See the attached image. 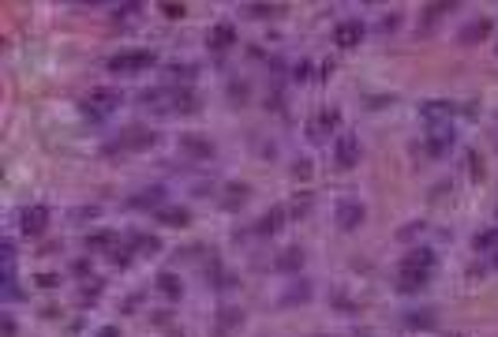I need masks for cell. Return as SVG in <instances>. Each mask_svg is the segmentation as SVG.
<instances>
[{"instance_id": "1", "label": "cell", "mask_w": 498, "mask_h": 337, "mask_svg": "<svg viewBox=\"0 0 498 337\" xmlns=\"http://www.w3.org/2000/svg\"><path fill=\"white\" fill-rule=\"evenodd\" d=\"M431 274H435V251H431V247H416V251H408L405 259H401V266H397V292L416 296L420 288H427Z\"/></svg>"}, {"instance_id": "2", "label": "cell", "mask_w": 498, "mask_h": 337, "mask_svg": "<svg viewBox=\"0 0 498 337\" xmlns=\"http://www.w3.org/2000/svg\"><path fill=\"white\" fill-rule=\"evenodd\" d=\"M120 105H124V94H120L116 86H98V90H90L83 101H79V109H83L86 120H109Z\"/></svg>"}, {"instance_id": "3", "label": "cell", "mask_w": 498, "mask_h": 337, "mask_svg": "<svg viewBox=\"0 0 498 337\" xmlns=\"http://www.w3.org/2000/svg\"><path fill=\"white\" fill-rule=\"evenodd\" d=\"M154 64H158L154 49H120L105 60V68L112 75H139V71H150Z\"/></svg>"}, {"instance_id": "4", "label": "cell", "mask_w": 498, "mask_h": 337, "mask_svg": "<svg viewBox=\"0 0 498 337\" xmlns=\"http://www.w3.org/2000/svg\"><path fill=\"white\" fill-rule=\"evenodd\" d=\"M162 142V135L154 132L150 124H127L116 139L109 142L112 150H132V154H142V150H154Z\"/></svg>"}, {"instance_id": "5", "label": "cell", "mask_w": 498, "mask_h": 337, "mask_svg": "<svg viewBox=\"0 0 498 337\" xmlns=\"http://www.w3.org/2000/svg\"><path fill=\"white\" fill-rule=\"evenodd\" d=\"M49 221H53L49 206H45V203H30V206H23V214H19V232H23V236H30V240H38V236L49 232Z\"/></svg>"}, {"instance_id": "6", "label": "cell", "mask_w": 498, "mask_h": 337, "mask_svg": "<svg viewBox=\"0 0 498 337\" xmlns=\"http://www.w3.org/2000/svg\"><path fill=\"white\" fill-rule=\"evenodd\" d=\"M176 147H180V154L191 158V162H210V158L218 154L210 135H199V132H184L180 139H176Z\"/></svg>"}, {"instance_id": "7", "label": "cell", "mask_w": 498, "mask_h": 337, "mask_svg": "<svg viewBox=\"0 0 498 337\" xmlns=\"http://www.w3.org/2000/svg\"><path fill=\"white\" fill-rule=\"evenodd\" d=\"M337 124H341V112L337 109H319V112L308 116V127H303V132H308L311 142H326L337 132Z\"/></svg>"}, {"instance_id": "8", "label": "cell", "mask_w": 498, "mask_h": 337, "mask_svg": "<svg viewBox=\"0 0 498 337\" xmlns=\"http://www.w3.org/2000/svg\"><path fill=\"white\" fill-rule=\"evenodd\" d=\"M334 221H337V229H341V232H356L360 225L367 221V210H364V203H356V199H345V203H337V210H334Z\"/></svg>"}, {"instance_id": "9", "label": "cell", "mask_w": 498, "mask_h": 337, "mask_svg": "<svg viewBox=\"0 0 498 337\" xmlns=\"http://www.w3.org/2000/svg\"><path fill=\"white\" fill-rule=\"evenodd\" d=\"M236 38H240L236 23L221 19V23H214L210 34H206V49H210V53H229L232 45H236Z\"/></svg>"}, {"instance_id": "10", "label": "cell", "mask_w": 498, "mask_h": 337, "mask_svg": "<svg viewBox=\"0 0 498 337\" xmlns=\"http://www.w3.org/2000/svg\"><path fill=\"white\" fill-rule=\"evenodd\" d=\"M360 154H364V147H360L356 135H337V142H334V165L337 168H356Z\"/></svg>"}, {"instance_id": "11", "label": "cell", "mask_w": 498, "mask_h": 337, "mask_svg": "<svg viewBox=\"0 0 498 337\" xmlns=\"http://www.w3.org/2000/svg\"><path fill=\"white\" fill-rule=\"evenodd\" d=\"M244 308H240V303H225V308H218V315H214V334L218 337H232L240 330V326H244Z\"/></svg>"}, {"instance_id": "12", "label": "cell", "mask_w": 498, "mask_h": 337, "mask_svg": "<svg viewBox=\"0 0 498 337\" xmlns=\"http://www.w3.org/2000/svg\"><path fill=\"white\" fill-rule=\"evenodd\" d=\"M364 34H367V30H364V23H360V19H341L334 27V45H337V49H356V45L364 42Z\"/></svg>"}, {"instance_id": "13", "label": "cell", "mask_w": 498, "mask_h": 337, "mask_svg": "<svg viewBox=\"0 0 498 337\" xmlns=\"http://www.w3.org/2000/svg\"><path fill=\"white\" fill-rule=\"evenodd\" d=\"M453 142H457V132L449 124H443V127H431V135L423 139V150H427L431 158H443Z\"/></svg>"}, {"instance_id": "14", "label": "cell", "mask_w": 498, "mask_h": 337, "mask_svg": "<svg viewBox=\"0 0 498 337\" xmlns=\"http://www.w3.org/2000/svg\"><path fill=\"white\" fill-rule=\"evenodd\" d=\"M285 221H288V210H285V206H270V210L262 214L259 221H255V236H277V232L285 229Z\"/></svg>"}, {"instance_id": "15", "label": "cell", "mask_w": 498, "mask_h": 337, "mask_svg": "<svg viewBox=\"0 0 498 337\" xmlns=\"http://www.w3.org/2000/svg\"><path fill=\"white\" fill-rule=\"evenodd\" d=\"M154 288H158V296H165L169 303L184 300V281H180V274H173V270H165V274H158Z\"/></svg>"}, {"instance_id": "16", "label": "cell", "mask_w": 498, "mask_h": 337, "mask_svg": "<svg viewBox=\"0 0 498 337\" xmlns=\"http://www.w3.org/2000/svg\"><path fill=\"white\" fill-rule=\"evenodd\" d=\"M247 199H251V188L240 184V180H232V184H225V191H221V210H240Z\"/></svg>"}, {"instance_id": "17", "label": "cell", "mask_w": 498, "mask_h": 337, "mask_svg": "<svg viewBox=\"0 0 498 337\" xmlns=\"http://www.w3.org/2000/svg\"><path fill=\"white\" fill-rule=\"evenodd\" d=\"M420 116L427 120L431 127H443V124H449V116H453V105H449V101H423Z\"/></svg>"}, {"instance_id": "18", "label": "cell", "mask_w": 498, "mask_h": 337, "mask_svg": "<svg viewBox=\"0 0 498 337\" xmlns=\"http://www.w3.org/2000/svg\"><path fill=\"white\" fill-rule=\"evenodd\" d=\"M120 247V236L112 229H94V232H86V251H116Z\"/></svg>"}, {"instance_id": "19", "label": "cell", "mask_w": 498, "mask_h": 337, "mask_svg": "<svg viewBox=\"0 0 498 337\" xmlns=\"http://www.w3.org/2000/svg\"><path fill=\"white\" fill-rule=\"evenodd\" d=\"M127 247H132L135 255H158L162 251V240L150 236V232H127Z\"/></svg>"}, {"instance_id": "20", "label": "cell", "mask_w": 498, "mask_h": 337, "mask_svg": "<svg viewBox=\"0 0 498 337\" xmlns=\"http://www.w3.org/2000/svg\"><path fill=\"white\" fill-rule=\"evenodd\" d=\"M158 221H162V225H173V229H184V225L191 221V214L184 210V206H173V203H165L162 210H158Z\"/></svg>"}, {"instance_id": "21", "label": "cell", "mask_w": 498, "mask_h": 337, "mask_svg": "<svg viewBox=\"0 0 498 337\" xmlns=\"http://www.w3.org/2000/svg\"><path fill=\"white\" fill-rule=\"evenodd\" d=\"M274 266L277 270H285V274H292V270H300L303 266V247H285V251L274 259Z\"/></svg>"}, {"instance_id": "22", "label": "cell", "mask_w": 498, "mask_h": 337, "mask_svg": "<svg viewBox=\"0 0 498 337\" xmlns=\"http://www.w3.org/2000/svg\"><path fill=\"white\" fill-rule=\"evenodd\" d=\"M401 323H405V330H431V326L438 323V315L435 311H408Z\"/></svg>"}, {"instance_id": "23", "label": "cell", "mask_w": 498, "mask_h": 337, "mask_svg": "<svg viewBox=\"0 0 498 337\" xmlns=\"http://www.w3.org/2000/svg\"><path fill=\"white\" fill-rule=\"evenodd\" d=\"M472 247H476L480 255L495 251V247H498V229H480L476 236H472Z\"/></svg>"}, {"instance_id": "24", "label": "cell", "mask_w": 498, "mask_h": 337, "mask_svg": "<svg viewBox=\"0 0 498 337\" xmlns=\"http://www.w3.org/2000/svg\"><path fill=\"white\" fill-rule=\"evenodd\" d=\"M491 34V19H476V23H469V30H461V42H484V38Z\"/></svg>"}, {"instance_id": "25", "label": "cell", "mask_w": 498, "mask_h": 337, "mask_svg": "<svg viewBox=\"0 0 498 337\" xmlns=\"http://www.w3.org/2000/svg\"><path fill=\"white\" fill-rule=\"evenodd\" d=\"M464 168H469V180H484V158H480L476 150L464 154Z\"/></svg>"}, {"instance_id": "26", "label": "cell", "mask_w": 498, "mask_h": 337, "mask_svg": "<svg viewBox=\"0 0 498 337\" xmlns=\"http://www.w3.org/2000/svg\"><path fill=\"white\" fill-rule=\"evenodd\" d=\"M109 259H112V266H116V270H127V266H132V259H135V251H132V247H116Z\"/></svg>"}, {"instance_id": "27", "label": "cell", "mask_w": 498, "mask_h": 337, "mask_svg": "<svg viewBox=\"0 0 498 337\" xmlns=\"http://www.w3.org/2000/svg\"><path fill=\"white\" fill-rule=\"evenodd\" d=\"M101 292V281H90V285H83V296H79V303H94Z\"/></svg>"}, {"instance_id": "28", "label": "cell", "mask_w": 498, "mask_h": 337, "mask_svg": "<svg viewBox=\"0 0 498 337\" xmlns=\"http://www.w3.org/2000/svg\"><path fill=\"white\" fill-rule=\"evenodd\" d=\"M449 12V4H431L427 12H423V27H431V23L438 19V15H446Z\"/></svg>"}, {"instance_id": "29", "label": "cell", "mask_w": 498, "mask_h": 337, "mask_svg": "<svg viewBox=\"0 0 498 337\" xmlns=\"http://www.w3.org/2000/svg\"><path fill=\"white\" fill-rule=\"evenodd\" d=\"M292 79H296V83H308V79H311V60H300V64H296V68H292Z\"/></svg>"}, {"instance_id": "30", "label": "cell", "mask_w": 498, "mask_h": 337, "mask_svg": "<svg viewBox=\"0 0 498 337\" xmlns=\"http://www.w3.org/2000/svg\"><path fill=\"white\" fill-rule=\"evenodd\" d=\"M184 12H188L184 4H162V15H165V19H184Z\"/></svg>"}, {"instance_id": "31", "label": "cell", "mask_w": 498, "mask_h": 337, "mask_svg": "<svg viewBox=\"0 0 498 337\" xmlns=\"http://www.w3.org/2000/svg\"><path fill=\"white\" fill-rule=\"evenodd\" d=\"M292 173L300 176V180H311V162H308V158H300V162H292Z\"/></svg>"}, {"instance_id": "32", "label": "cell", "mask_w": 498, "mask_h": 337, "mask_svg": "<svg viewBox=\"0 0 498 337\" xmlns=\"http://www.w3.org/2000/svg\"><path fill=\"white\" fill-rule=\"evenodd\" d=\"M34 285H38V288H56V285H60V277H56V274H38Z\"/></svg>"}, {"instance_id": "33", "label": "cell", "mask_w": 498, "mask_h": 337, "mask_svg": "<svg viewBox=\"0 0 498 337\" xmlns=\"http://www.w3.org/2000/svg\"><path fill=\"white\" fill-rule=\"evenodd\" d=\"M112 15H116V19H132V15H139V4H120Z\"/></svg>"}, {"instance_id": "34", "label": "cell", "mask_w": 498, "mask_h": 337, "mask_svg": "<svg viewBox=\"0 0 498 337\" xmlns=\"http://www.w3.org/2000/svg\"><path fill=\"white\" fill-rule=\"evenodd\" d=\"M71 274H75V277H86V274H90V262H86V259H75V262H71Z\"/></svg>"}, {"instance_id": "35", "label": "cell", "mask_w": 498, "mask_h": 337, "mask_svg": "<svg viewBox=\"0 0 498 337\" xmlns=\"http://www.w3.org/2000/svg\"><path fill=\"white\" fill-rule=\"evenodd\" d=\"M0 326H4V337H15V330H19V326H15V319H12V315H4V323H0Z\"/></svg>"}, {"instance_id": "36", "label": "cell", "mask_w": 498, "mask_h": 337, "mask_svg": "<svg viewBox=\"0 0 498 337\" xmlns=\"http://www.w3.org/2000/svg\"><path fill=\"white\" fill-rule=\"evenodd\" d=\"M94 337H120V326H101Z\"/></svg>"}, {"instance_id": "37", "label": "cell", "mask_w": 498, "mask_h": 337, "mask_svg": "<svg viewBox=\"0 0 498 337\" xmlns=\"http://www.w3.org/2000/svg\"><path fill=\"white\" fill-rule=\"evenodd\" d=\"M443 337H469V334H461V330H449V334H443Z\"/></svg>"}]
</instances>
